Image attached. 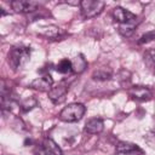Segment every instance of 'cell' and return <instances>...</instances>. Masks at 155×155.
I'll list each match as a JSON object with an SVG mask.
<instances>
[{"label":"cell","instance_id":"19","mask_svg":"<svg viewBox=\"0 0 155 155\" xmlns=\"http://www.w3.org/2000/svg\"><path fill=\"white\" fill-rule=\"evenodd\" d=\"M35 105H36V101L34 98H28V99H25V101L22 102L21 108H22L23 111H28V110L33 109Z\"/></svg>","mask_w":155,"mask_h":155},{"label":"cell","instance_id":"3","mask_svg":"<svg viewBox=\"0 0 155 155\" xmlns=\"http://www.w3.org/2000/svg\"><path fill=\"white\" fill-rule=\"evenodd\" d=\"M105 7V2L101 0H82L80 1L81 15L84 18H93L102 13Z\"/></svg>","mask_w":155,"mask_h":155},{"label":"cell","instance_id":"2","mask_svg":"<svg viewBox=\"0 0 155 155\" xmlns=\"http://www.w3.org/2000/svg\"><path fill=\"white\" fill-rule=\"evenodd\" d=\"M86 111V108L81 103H70L64 107L59 113V120L64 122H75L81 120Z\"/></svg>","mask_w":155,"mask_h":155},{"label":"cell","instance_id":"5","mask_svg":"<svg viewBox=\"0 0 155 155\" xmlns=\"http://www.w3.org/2000/svg\"><path fill=\"white\" fill-rule=\"evenodd\" d=\"M113 17L119 24H130V23H136L137 22V16L132 13L128 10H125L124 7H115L113 10Z\"/></svg>","mask_w":155,"mask_h":155},{"label":"cell","instance_id":"8","mask_svg":"<svg viewBox=\"0 0 155 155\" xmlns=\"http://www.w3.org/2000/svg\"><path fill=\"white\" fill-rule=\"evenodd\" d=\"M52 85H53V79L50 74H47L33 80L30 84V87L41 92H50V90L52 88Z\"/></svg>","mask_w":155,"mask_h":155},{"label":"cell","instance_id":"9","mask_svg":"<svg viewBox=\"0 0 155 155\" xmlns=\"http://www.w3.org/2000/svg\"><path fill=\"white\" fill-rule=\"evenodd\" d=\"M116 153L117 154H126V155H130V154H138V155H143V150L137 145V144H133V143H130V142H119L116 144Z\"/></svg>","mask_w":155,"mask_h":155},{"label":"cell","instance_id":"15","mask_svg":"<svg viewBox=\"0 0 155 155\" xmlns=\"http://www.w3.org/2000/svg\"><path fill=\"white\" fill-rule=\"evenodd\" d=\"M56 70L61 74H68L70 71H73V67H71V61H69L68 58H64L62 59L57 67H56Z\"/></svg>","mask_w":155,"mask_h":155},{"label":"cell","instance_id":"11","mask_svg":"<svg viewBox=\"0 0 155 155\" xmlns=\"http://www.w3.org/2000/svg\"><path fill=\"white\" fill-rule=\"evenodd\" d=\"M42 149L46 155H63V151L57 145V143L51 138H45L42 143Z\"/></svg>","mask_w":155,"mask_h":155},{"label":"cell","instance_id":"4","mask_svg":"<svg viewBox=\"0 0 155 155\" xmlns=\"http://www.w3.org/2000/svg\"><path fill=\"white\" fill-rule=\"evenodd\" d=\"M128 96L137 102H147L153 98V91L147 86H132L128 88Z\"/></svg>","mask_w":155,"mask_h":155},{"label":"cell","instance_id":"12","mask_svg":"<svg viewBox=\"0 0 155 155\" xmlns=\"http://www.w3.org/2000/svg\"><path fill=\"white\" fill-rule=\"evenodd\" d=\"M71 67H73V71L74 73H76V74L82 73L87 67V62H86L84 54L80 53V54L75 56L73 58V61H71Z\"/></svg>","mask_w":155,"mask_h":155},{"label":"cell","instance_id":"6","mask_svg":"<svg viewBox=\"0 0 155 155\" xmlns=\"http://www.w3.org/2000/svg\"><path fill=\"white\" fill-rule=\"evenodd\" d=\"M39 4L30 0H15L11 2V7L15 12L19 13H29L38 10Z\"/></svg>","mask_w":155,"mask_h":155},{"label":"cell","instance_id":"18","mask_svg":"<svg viewBox=\"0 0 155 155\" xmlns=\"http://www.w3.org/2000/svg\"><path fill=\"white\" fill-rule=\"evenodd\" d=\"M153 40H155V30H150V31H147L145 34H143L140 36V39L138 40V42L139 44H148Z\"/></svg>","mask_w":155,"mask_h":155},{"label":"cell","instance_id":"1","mask_svg":"<svg viewBox=\"0 0 155 155\" xmlns=\"http://www.w3.org/2000/svg\"><path fill=\"white\" fill-rule=\"evenodd\" d=\"M30 58V48L27 46H13L10 51H8V56H7V61L8 64L13 68V69H18L22 68Z\"/></svg>","mask_w":155,"mask_h":155},{"label":"cell","instance_id":"13","mask_svg":"<svg viewBox=\"0 0 155 155\" xmlns=\"http://www.w3.org/2000/svg\"><path fill=\"white\" fill-rule=\"evenodd\" d=\"M111 75H113V71L109 69V68H105V67H102V68H99V69H97L94 73H93V75H92V78L94 79V80H99V81H105V80H109L110 78H111Z\"/></svg>","mask_w":155,"mask_h":155},{"label":"cell","instance_id":"10","mask_svg":"<svg viewBox=\"0 0 155 155\" xmlns=\"http://www.w3.org/2000/svg\"><path fill=\"white\" fill-rule=\"evenodd\" d=\"M103 128H104L103 120L99 117H93V119H90L85 124L84 131L88 134H97V133H101L103 131Z\"/></svg>","mask_w":155,"mask_h":155},{"label":"cell","instance_id":"17","mask_svg":"<svg viewBox=\"0 0 155 155\" xmlns=\"http://www.w3.org/2000/svg\"><path fill=\"white\" fill-rule=\"evenodd\" d=\"M144 139L150 148H155V127L147 132V134L144 136Z\"/></svg>","mask_w":155,"mask_h":155},{"label":"cell","instance_id":"16","mask_svg":"<svg viewBox=\"0 0 155 155\" xmlns=\"http://www.w3.org/2000/svg\"><path fill=\"white\" fill-rule=\"evenodd\" d=\"M136 23H130V24H119V33L124 36H131L136 29Z\"/></svg>","mask_w":155,"mask_h":155},{"label":"cell","instance_id":"14","mask_svg":"<svg viewBox=\"0 0 155 155\" xmlns=\"http://www.w3.org/2000/svg\"><path fill=\"white\" fill-rule=\"evenodd\" d=\"M144 63L150 70H155V48H150L144 53Z\"/></svg>","mask_w":155,"mask_h":155},{"label":"cell","instance_id":"7","mask_svg":"<svg viewBox=\"0 0 155 155\" xmlns=\"http://www.w3.org/2000/svg\"><path fill=\"white\" fill-rule=\"evenodd\" d=\"M68 92V85L65 82H61L57 86L52 87L48 92V98L54 103L59 104L65 99V94Z\"/></svg>","mask_w":155,"mask_h":155}]
</instances>
